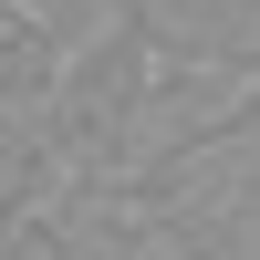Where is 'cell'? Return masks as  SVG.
<instances>
[{"instance_id": "obj_1", "label": "cell", "mask_w": 260, "mask_h": 260, "mask_svg": "<svg viewBox=\"0 0 260 260\" xmlns=\"http://www.w3.org/2000/svg\"><path fill=\"white\" fill-rule=\"evenodd\" d=\"M208 146H229V156H250V167H260V73H250L240 94L219 104V125H208Z\"/></svg>"}]
</instances>
